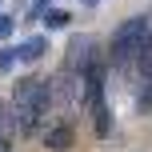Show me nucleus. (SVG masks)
Instances as JSON below:
<instances>
[{
	"mask_svg": "<svg viewBox=\"0 0 152 152\" xmlns=\"http://www.w3.org/2000/svg\"><path fill=\"white\" fill-rule=\"evenodd\" d=\"M92 108V124H96V136H108L112 132V116H108V104L104 100H96V104H88Z\"/></svg>",
	"mask_w": 152,
	"mask_h": 152,
	"instance_id": "nucleus-4",
	"label": "nucleus"
},
{
	"mask_svg": "<svg viewBox=\"0 0 152 152\" xmlns=\"http://www.w3.org/2000/svg\"><path fill=\"white\" fill-rule=\"evenodd\" d=\"M8 108H12V116H16V128L32 132L40 124V116L52 108V80H44V76H24V80L16 84Z\"/></svg>",
	"mask_w": 152,
	"mask_h": 152,
	"instance_id": "nucleus-1",
	"label": "nucleus"
},
{
	"mask_svg": "<svg viewBox=\"0 0 152 152\" xmlns=\"http://www.w3.org/2000/svg\"><path fill=\"white\" fill-rule=\"evenodd\" d=\"M12 28H16V16L0 12V40H8V36H12Z\"/></svg>",
	"mask_w": 152,
	"mask_h": 152,
	"instance_id": "nucleus-8",
	"label": "nucleus"
},
{
	"mask_svg": "<svg viewBox=\"0 0 152 152\" xmlns=\"http://www.w3.org/2000/svg\"><path fill=\"white\" fill-rule=\"evenodd\" d=\"M16 60H20V48H4V52H0V68H4V72L12 68Z\"/></svg>",
	"mask_w": 152,
	"mask_h": 152,
	"instance_id": "nucleus-7",
	"label": "nucleus"
},
{
	"mask_svg": "<svg viewBox=\"0 0 152 152\" xmlns=\"http://www.w3.org/2000/svg\"><path fill=\"white\" fill-rule=\"evenodd\" d=\"M148 40H152V36H148V16H132V20H124L120 28L112 32V48H108V52H112V64H116V68H128Z\"/></svg>",
	"mask_w": 152,
	"mask_h": 152,
	"instance_id": "nucleus-2",
	"label": "nucleus"
},
{
	"mask_svg": "<svg viewBox=\"0 0 152 152\" xmlns=\"http://www.w3.org/2000/svg\"><path fill=\"white\" fill-rule=\"evenodd\" d=\"M48 52V40L44 36H32V40H24V44H20V60H40V56H44Z\"/></svg>",
	"mask_w": 152,
	"mask_h": 152,
	"instance_id": "nucleus-5",
	"label": "nucleus"
},
{
	"mask_svg": "<svg viewBox=\"0 0 152 152\" xmlns=\"http://www.w3.org/2000/svg\"><path fill=\"white\" fill-rule=\"evenodd\" d=\"M40 20H44L48 28H64V24H68V12H64V8H44Z\"/></svg>",
	"mask_w": 152,
	"mask_h": 152,
	"instance_id": "nucleus-6",
	"label": "nucleus"
},
{
	"mask_svg": "<svg viewBox=\"0 0 152 152\" xmlns=\"http://www.w3.org/2000/svg\"><path fill=\"white\" fill-rule=\"evenodd\" d=\"M44 144L52 148V152H64V148H72V124H48V132H44Z\"/></svg>",
	"mask_w": 152,
	"mask_h": 152,
	"instance_id": "nucleus-3",
	"label": "nucleus"
},
{
	"mask_svg": "<svg viewBox=\"0 0 152 152\" xmlns=\"http://www.w3.org/2000/svg\"><path fill=\"white\" fill-rule=\"evenodd\" d=\"M44 8H48V0H32V16H40Z\"/></svg>",
	"mask_w": 152,
	"mask_h": 152,
	"instance_id": "nucleus-9",
	"label": "nucleus"
}]
</instances>
